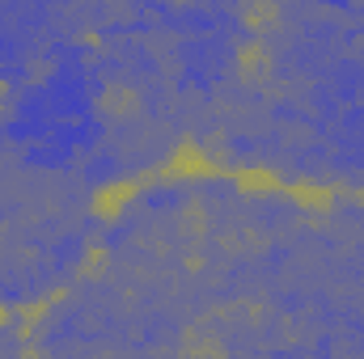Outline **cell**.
I'll use <instances>...</instances> for the list:
<instances>
[{"mask_svg":"<svg viewBox=\"0 0 364 359\" xmlns=\"http://www.w3.org/2000/svg\"><path fill=\"white\" fill-rule=\"evenodd\" d=\"M259 207H263V199H255V224H250V250H255V228H259ZM229 275H233V279H246V275H250V254L242 258V267H237V270H229Z\"/></svg>","mask_w":364,"mask_h":359,"instance_id":"6da1fadb","label":"cell"}]
</instances>
